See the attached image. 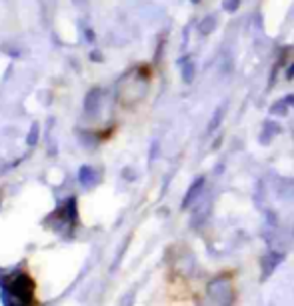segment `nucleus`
<instances>
[{
	"instance_id": "f257e3e1",
	"label": "nucleus",
	"mask_w": 294,
	"mask_h": 306,
	"mask_svg": "<svg viewBox=\"0 0 294 306\" xmlns=\"http://www.w3.org/2000/svg\"><path fill=\"white\" fill-rule=\"evenodd\" d=\"M4 294L6 296H12L14 300H20V302H30L32 300V280L28 274H16V276H10L8 282H6V288H4Z\"/></svg>"
}]
</instances>
